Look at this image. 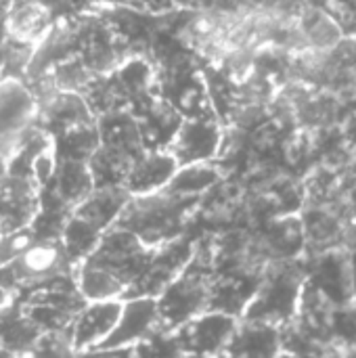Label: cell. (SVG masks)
Here are the masks:
<instances>
[{
	"instance_id": "1",
	"label": "cell",
	"mask_w": 356,
	"mask_h": 358,
	"mask_svg": "<svg viewBox=\"0 0 356 358\" xmlns=\"http://www.w3.org/2000/svg\"><path fill=\"white\" fill-rule=\"evenodd\" d=\"M151 245L132 231L111 224L94 250L76 264V283L86 300H124L145 268Z\"/></svg>"
},
{
	"instance_id": "2",
	"label": "cell",
	"mask_w": 356,
	"mask_h": 358,
	"mask_svg": "<svg viewBox=\"0 0 356 358\" xmlns=\"http://www.w3.org/2000/svg\"><path fill=\"white\" fill-rule=\"evenodd\" d=\"M195 201L197 197L180 195L168 187L143 195H130L115 224L132 231L143 243L153 248L183 235L187 212Z\"/></svg>"
},
{
	"instance_id": "3",
	"label": "cell",
	"mask_w": 356,
	"mask_h": 358,
	"mask_svg": "<svg viewBox=\"0 0 356 358\" xmlns=\"http://www.w3.org/2000/svg\"><path fill=\"white\" fill-rule=\"evenodd\" d=\"M214 283V254L204 250L201 243L187 266L170 281V285L157 296L159 325L164 331H172L189 319L210 308Z\"/></svg>"
},
{
	"instance_id": "4",
	"label": "cell",
	"mask_w": 356,
	"mask_h": 358,
	"mask_svg": "<svg viewBox=\"0 0 356 358\" xmlns=\"http://www.w3.org/2000/svg\"><path fill=\"white\" fill-rule=\"evenodd\" d=\"M130 193L124 187H94L67 216L61 231V243L73 262V266L84 260L101 235L118 220Z\"/></svg>"
},
{
	"instance_id": "5",
	"label": "cell",
	"mask_w": 356,
	"mask_h": 358,
	"mask_svg": "<svg viewBox=\"0 0 356 358\" xmlns=\"http://www.w3.org/2000/svg\"><path fill=\"white\" fill-rule=\"evenodd\" d=\"M61 237H36L13 260L0 266V285L19 296L52 277L73 271Z\"/></svg>"
},
{
	"instance_id": "6",
	"label": "cell",
	"mask_w": 356,
	"mask_h": 358,
	"mask_svg": "<svg viewBox=\"0 0 356 358\" xmlns=\"http://www.w3.org/2000/svg\"><path fill=\"white\" fill-rule=\"evenodd\" d=\"M15 300L19 302L23 313L42 331L71 327L76 315L88 302L76 283L73 271L52 277V279L15 296Z\"/></svg>"
},
{
	"instance_id": "7",
	"label": "cell",
	"mask_w": 356,
	"mask_h": 358,
	"mask_svg": "<svg viewBox=\"0 0 356 358\" xmlns=\"http://www.w3.org/2000/svg\"><path fill=\"white\" fill-rule=\"evenodd\" d=\"M157 298L136 296L126 298L122 304L120 319L107 340L94 352H132L134 346L162 334Z\"/></svg>"
},
{
	"instance_id": "8",
	"label": "cell",
	"mask_w": 356,
	"mask_h": 358,
	"mask_svg": "<svg viewBox=\"0 0 356 358\" xmlns=\"http://www.w3.org/2000/svg\"><path fill=\"white\" fill-rule=\"evenodd\" d=\"M195 245L197 243L187 239L185 235L164 241L159 245H153L145 268L141 271L138 279L132 283L124 300L136 298V296L157 298L170 285V281L187 266V262L191 260L195 252Z\"/></svg>"
},
{
	"instance_id": "9",
	"label": "cell",
	"mask_w": 356,
	"mask_h": 358,
	"mask_svg": "<svg viewBox=\"0 0 356 358\" xmlns=\"http://www.w3.org/2000/svg\"><path fill=\"white\" fill-rule=\"evenodd\" d=\"M42 187L31 174L0 172V233H15L31 227L40 212Z\"/></svg>"
},
{
	"instance_id": "10",
	"label": "cell",
	"mask_w": 356,
	"mask_h": 358,
	"mask_svg": "<svg viewBox=\"0 0 356 358\" xmlns=\"http://www.w3.org/2000/svg\"><path fill=\"white\" fill-rule=\"evenodd\" d=\"M237 323L222 310H204L170 331L178 355H220L229 344Z\"/></svg>"
},
{
	"instance_id": "11",
	"label": "cell",
	"mask_w": 356,
	"mask_h": 358,
	"mask_svg": "<svg viewBox=\"0 0 356 358\" xmlns=\"http://www.w3.org/2000/svg\"><path fill=\"white\" fill-rule=\"evenodd\" d=\"M220 147V128L214 117H183L166 151L176 159L178 168L208 162Z\"/></svg>"
},
{
	"instance_id": "12",
	"label": "cell",
	"mask_w": 356,
	"mask_h": 358,
	"mask_svg": "<svg viewBox=\"0 0 356 358\" xmlns=\"http://www.w3.org/2000/svg\"><path fill=\"white\" fill-rule=\"evenodd\" d=\"M124 300H88L71 323L76 355L94 352L113 331Z\"/></svg>"
},
{
	"instance_id": "13",
	"label": "cell",
	"mask_w": 356,
	"mask_h": 358,
	"mask_svg": "<svg viewBox=\"0 0 356 358\" xmlns=\"http://www.w3.org/2000/svg\"><path fill=\"white\" fill-rule=\"evenodd\" d=\"M57 15L40 0H13L2 15L4 34L13 40L38 46L50 31Z\"/></svg>"
},
{
	"instance_id": "14",
	"label": "cell",
	"mask_w": 356,
	"mask_h": 358,
	"mask_svg": "<svg viewBox=\"0 0 356 358\" xmlns=\"http://www.w3.org/2000/svg\"><path fill=\"white\" fill-rule=\"evenodd\" d=\"M176 170L178 164L166 149H145L132 162L130 172L124 180V189L130 195L157 191L170 182Z\"/></svg>"
},
{
	"instance_id": "15",
	"label": "cell",
	"mask_w": 356,
	"mask_h": 358,
	"mask_svg": "<svg viewBox=\"0 0 356 358\" xmlns=\"http://www.w3.org/2000/svg\"><path fill=\"white\" fill-rule=\"evenodd\" d=\"M42 329L23 313L17 300L0 310V348L4 355H31Z\"/></svg>"
},
{
	"instance_id": "16",
	"label": "cell",
	"mask_w": 356,
	"mask_h": 358,
	"mask_svg": "<svg viewBox=\"0 0 356 358\" xmlns=\"http://www.w3.org/2000/svg\"><path fill=\"white\" fill-rule=\"evenodd\" d=\"M40 2H44L48 8H52V13H55L57 17H61V15H67L69 8L76 6L80 0H40Z\"/></svg>"
},
{
	"instance_id": "17",
	"label": "cell",
	"mask_w": 356,
	"mask_h": 358,
	"mask_svg": "<svg viewBox=\"0 0 356 358\" xmlns=\"http://www.w3.org/2000/svg\"><path fill=\"white\" fill-rule=\"evenodd\" d=\"M13 300H15V296H13L6 287H2V285H0V310H2L4 306H8Z\"/></svg>"
},
{
	"instance_id": "18",
	"label": "cell",
	"mask_w": 356,
	"mask_h": 358,
	"mask_svg": "<svg viewBox=\"0 0 356 358\" xmlns=\"http://www.w3.org/2000/svg\"><path fill=\"white\" fill-rule=\"evenodd\" d=\"M13 0H0V17L4 15V10L8 8V4H10Z\"/></svg>"
}]
</instances>
